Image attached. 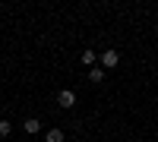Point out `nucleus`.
<instances>
[{
	"label": "nucleus",
	"mask_w": 158,
	"mask_h": 142,
	"mask_svg": "<svg viewBox=\"0 0 158 142\" xmlns=\"http://www.w3.org/2000/svg\"><path fill=\"white\" fill-rule=\"evenodd\" d=\"M13 133V123L10 120H0V136H10Z\"/></svg>",
	"instance_id": "7"
},
{
	"label": "nucleus",
	"mask_w": 158,
	"mask_h": 142,
	"mask_svg": "<svg viewBox=\"0 0 158 142\" xmlns=\"http://www.w3.org/2000/svg\"><path fill=\"white\" fill-rule=\"evenodd\" d=\"M44 139H48V142H63L67 136H63V130H60V126H54V130H48V133H44Z\"/></svg>",
	"instance_id": "4"
},
{
	"label": "nucleus",
	"mask_w": 158,
	"mask_h": 142,
	"mask_svg": "<svg viewBox=\"0 0 158 142\" xmlns=\"http://www.w3.org/2000/svg\"><path fill=\"white\" fill-rule=\"evenodd\" d=\"M57 104H60L63 111H70V108L76 104V92H70V88H63V92H57Z\"/></svg>",
	"instance_id": "2"
},
{
	"label": "nucleus",
	"mask_w": 158,
	"mask_h": 142,
	"mask_svg": "<svg viewBox=\"0 0 158 142\" xmlns=\"http://www.w3.org/2000/svg\"><path fill=\"white\" fill-rule=\"evenodd\" d=\"M104 76H108V73H104L101 67H92V70H89V79H92V82H104Z\"/></svg>",
	"instance_id": "5"
},
{
	"label": "nucleus",
	"mask_w": 158,
	"mask_h": 142,
	"mask_svg": "<svg viewBox=\"0 0 158 142\" xmlns=\"http://www.w3.org/2000/svg\"><path fill=\"white\" fill-rule=\"evenodd\" d=\"M98 60H101V70L108 73V70H114L117 63H120V54H117V51H101V57H98Z\"/></svg>",
	"instance_id": "1"
},
{
	"label": "nucleus",
	"mask_w": 158,
	"mask_h": 142,
	"mask_svg": "<svg viewBox=\"0 0 158 142\" xmlns=\"http://www.w3.org/2000/svg\"><path fill=\"white\" fill-rule=\"evenodd\" d=\"M22 130L29 133V136H35V133H41V123H38L35 117H29V120H22Z\"/></svg>",
	"instance_id": "3"
},
{
	"label": "nucleus",
	"mask_w": 158,
	"mask_h": 142,
	"mask_svg": "<svg viewBox=\"0 0 158 142\" xmlns=\"http://www.w3.org/2000/svg\"><path fill=\"white\" fill-rule=\"evenodd\" d=\"M95 60H98L95 51H82V63H85V67H95Z\"/></svg>",
	"instance_id": "6"
}]
</instances>
